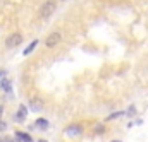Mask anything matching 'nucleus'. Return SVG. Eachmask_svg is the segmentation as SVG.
Here are the masks:
<instances>
[{
	"label": "nucleus",
	"mask_w": 148,
	"mask_h": 142,
	"mask_svg": "<svg viewBox=\"0 0 148 142\" xmlns=\"http://www.w3.org/2000/svg\"><path fill=\"white\" fill-rule=\"evenodd\" d=\"M55 9H57V2H55V0H45V2L40 5V10H38L40 19H43V21L50 19V17L53 16Z\"/></svg>",
	"instance_id": "nucleus-1"
},
{
	"label": "nucleus",
	"mask_w": 148,
	"mask_h": 142,
	"mask_svg": "<svg viewBox=\"0 0 148 142\" xmlns=\"http://www.w3.org/2000/svg\"><path fill=\"white\" fill-rule=\"evenodd\" d=\"M23 39H24V36L21 34V33H12V34H9L5 38V48H7V50L17 48V46L23 43Z\"/></svg>",
	"instance_id": "nucleus-2"
},
{
	"label": "nucleus",
	"mask_w": 148,
	"mask_h": 142,
	"mask_svg": "<svg viewBox=\"0 0 148 142\" xmlns=\"http://www.w3.org/2000/svg\"><path fill=\"white\" fill-rule=\"evenodd\" d=\"M83 125L81 123H71V125H67L66 127V130H64V134L67 135V137H79V135H83Z\"/></svg>",
	"instance_id": "nucleus-3"
},
{
	"label": "nucleus",
	"mask_w": 148,
	"mask_h": 142,
	"mask_svg": "<svg viewBox=\"0 0 148 142\" xmlns=\"http://www.w3.org/2000/svg\"><path fill=\"white\" fill-rule=\"evenodd\" d=\"M60 39H62V34L60 33H50V34L47 36V39H45V46L47 48H55L59 43H60Z\"/></svg>",
	"instance_id": "nucleus-4"
},
{
	"label": "nucleus",
	"mask_w": 148,
	"mask_h": 142,
	"mask_svg": "<svg viewBox=\"0 0 148 142\" xmlns=\"http://www.w3.org/2000/svg\"><path fill=\"white\" fill-rule=\"evenodd\" d=\"M26 116H28V106H26V105H19L17 113H16V116H14V120H16L17 123H23V122L26 120Z\"/></svg>",
	"instance_id": "nucleus-5"
},
{
	"label": "nucleus",
	"mask_w": 148,
	"mask_h": 142,
	"mask_svg": "<svg viewBox=\"0 0 148 142\" xmlns=\"http://www.w3.org/2000/svg\"><path fill=\"white\" fill-rule=\"evenodd\" d=\"M0 89L3 93H12V80L9 77H2L0 79Z\"/></svg>",
	"instance_id": "nucleus-6"
},
{
	"label": "nucleus",
	"mask_w": 148,
	"mask_h": 142,
	"mask_svg": "<svg viewBox=\"0 0 148 142\" xmlns=\"http://www.w3.org/2000/svg\"><path fill=\"white\" fill-rule=\"evenodd\" d=\"M16 141L17 142H33V137L23 130H16Z\"/></svg>",
	"instance_id": "nucleus-7"
},
{
	"label": "nucleus",
	"mask_w": 148,
	"mask_h": 142,
	"mask_svg": "<svg viewBox=\"0 0 148 142\" xmlns=\"http://www.w3.org/2000/svg\"><path fill=\"white\" fill-rule=\"evenodd\" d=\"M29 108H31L33 111H40V110L43 108V101H41L40 98H31V99H29Z\"/></svg>",
	"instance_id": "nucleus-8"
},
{
	"label": "nucleus",
	"mask_w": 148,
	"mask_h": 142,
	"mask_svg": "<svg viewBox=\"0 0 148 142\" xmlns=\"http://www.w3.org/2000/svg\"><path fill=\"white\" fill-rule=\"evenodd\" d=\"M38 43H40L38 39H33V41L29 43V46H28V48L23 51V55H24V57H26V55H31V53H33V50H35V48L38 46Z\"/></svg>",
	"instance_id": "nucleus-9"
},
{
	"label": "nucleus",
	"mask_w": 148,
	"mask_h": 142,
	"mask_svg": "<svg viewBox=\"0 0 148 142\" xmlns=\"http://www.w3.org/2000/svg\"><path fill=\"white\" fill-rule=\"evenodd\" d=\"M126 115V111H115V113H112V115H109L107 118H103V122L107 123V122H114V120H117L119 116H124Z\"/></svg>",
	"instance_id": "nucleus-10"
},
{
	"label": "nucleus",
	"mask_w": 148,
	"mask_h": 142,
	"mask_svg": "<svg viewBox=\"0 0 148 142\" xmlns=\"http://www.w3.org/2000/svg\"><path fill=\"white\" fill-rule=\"evenodd\" d=\"M93 132H95L97 135H103V134H105V122H103V123H95Z\"/></svg>",
	"instance_id": "nucleus-11"
},
{
	"label": "nucleus",
	"mask_w": 148,
	"mask_h": 142,
	"mask_svg": "<svg viewBox=\"0 0 148 142\" xmlns=\"http://www.w3.org/2000/svg\"><path fill=\"white\" fill-rule=\"evenodd\" d=\"M35 125H36L38 128H41V130H45V128H48V122H47L45 118H38L36 122H35Z\"/></svg>",
	"instance_id": "nucleus-12"
},
{
	"label": "nucleus",
	"mask_w": 148,
	"mask_h": 142,
	"mask_svg": "<svg viewBox=\"0 0 148 142\" xmlns=\"http://www.w3.org/2000/svg\"><path fill=\"white\" fill-rule=\"evenodd\" d=\"M0 142H16V137H9V135H2Z\"/></svg>",
	"instance_id": "nucleus-13"
},
{
	"label": "nucleus",
	"mask_w": 148,
	"mask_h": 142,
	"mask_svg": "<svg viewBox=\"0 0 148 142\" xmlns=\"http://www.w3.org/2000/svg\"><path fill=\"white\" fill-rule=\"evenodd\" d=\"M5 130H7V123L0 118V132H5Z\"/></svg>",
	"instance_id": "nucleus-14"
},
{
	"label": "nucleus",
	"mask_w": 148,
	"mask_h": 142,
	"mask_svg": "<svg viewBox=\"0 0 148 142\" xmlns=\"http://www.w3.org/2000/svg\"><path fill=\"white\" fill-rule=\"evenodd\" d=\"M2 77H5V70H3V69H0V79H2Z\"/></svg>",
	"instance_id": "nucleus-15"
},
{
	"label": "nucleus",
	"mask_w": 148,
	"mask_h": 142,
	"mask_svg": "<svg viewBox=\"0 0 148 142\" xmlns=\"http://www.w3.org/2000/svg\"><path fill=\"white\" fill-rule=\"evenodd\" d=\"M2 115H3V105H0V118H2Z\"/></svg>",
	"instance_id": "nucleus-16"
},
{
	"label": "nucleus",
	"mask_w": 148,
	"mask_h": 142,
	"mask_svg": "<svg viewBox=\"0 0 148 142\" xmlns=\"http://www.w3.org/2000/svg\"><path fill=\"white\" fill-rule=\"evenodd\" d=\"M38 142H48V141H45V139H40V141H38Z\"/></svg>",
	"instance_id": "nucleus-17"
},
{
	"label": "nucleus",
	"mask_w": 148,
	"mask_h": 142,
	"mask_svg": "<svg viewBox=\"0 0 148 142\" xmlns=\"http://www.w3.org/2000/svg\"><path fill=\"white\" fill-rule=\"evenodd\" d=\"M112 142H121V141H112Z\"/></svg>",
	"instance_id": "nucleus-18"
},
{
	"label": "nucleus",
	"mask_w": 148,
	"mask_h": 142,
	"mask_svg": "<svg viewBox=\"0 0 148 142\" xmlns=\"http://www.w3.org/2000/svg\"><path fill=\"white\" fill-rule=\"evenodd\" d=\"M60 2H66V0H60Z\"/></svg>",
	"instance_id": "nucleus-19"
}]
</instances>
